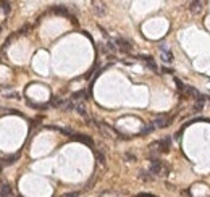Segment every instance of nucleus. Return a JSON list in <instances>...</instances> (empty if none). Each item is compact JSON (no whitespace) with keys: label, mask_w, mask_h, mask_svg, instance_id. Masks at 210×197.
Here are the masks:
<instances>
[{"label":"nucleus","mask_w":210,"mask_h":197,"mask_svg":"<svg viewBox=\"0 0 210 197\" xmlns=\"http://www.w3.org/2000/svg\"><path fill=\"white\" fill-rule=\"evenodd\" d=\"M95 155H97V158H99V162H100V163H104V162H105V158H104V155H102L100 152H97Z\"/></svg>","instance_id":"nucleus-18"},{"label":"nucleus","mask_w":210,"mask_h":197,"mask_svg":"<svg viewBox=\"0 0 210 197\" xmlns=\"http://www.w3.org/2000/svg\"><path fill=\"white\" fill-rule=\"evenodd\" d=\"M53 11L55 13H58V15H65V16H69V11L66 10L65 7H55L53 8Z\"/></svg>","instance_id":"nucleus-12"},{"label":"nucleus","mask_w":210,"mask_h":197,"mask_svg":"<svg viewBox=\"0 0 210 197\" xmlns=\"http://www.w3.org/2000/svg\"><path fill=\"white\" fill-rule=\"evenodd\" d=\"M170 149V137H165L162 140H157L150 145V153L155 155V153H162V152H168Z\"/></svg>","instance_id":"nucleus-2"},{"label":"nucleus","mask_w":210,"mask_h":197,"mask_svg":"<svg viewBox=\"0 0 210 197\" xmlns=\"http://www.w3.org/2000/svg\"><path fill=\"white\" fill-rule=\"evenodd\" d=\"M202 8H204V3H202V2H194V3H191V5H189V10L194 11V13L200 11Z\"/></svg>","instance_id":"nucleus-9"},{"label":"nucleus","mask_w":210,"mask_h":197,"mask_svg":"<svg viewBox=\"0 0 210 197\" xmlns=\"http://www.w3.org/2000/svg\"><path fill=\"white\" fill-rule=\"evenodd\" d=\"M168 171L166 165L163 162H160L158 158H153V160L150 162V168H149V173L150 175H155V176H165Z\"/></svg>","instance_id":"nucleus-1"},{"label":"nucleus","mask_w":210,"mask_h":197,"mask_svg":"<svg viewBox=\"0 0 210 197\" xmlns=\"http://www.w3.org/2000/svg\"><path fill=\"white\" fill-rule=\"evenodd\" d=\"M65 104H66V100H63V98H60V97H53L52 98V105L53 107H57V108H65Z\"/></svg>","instance_id":"nucleus-8"},{"label":"nucleus","mask_w":210,"mask_h":197,"mask_svg":"<svg viewBox=\"0 0 210 197\" xmlns=\"http://www.w3.org/2000/svg\"><path fill=\"white\" fill-rule=\"evenodd\" d=\"M78 140H81V142H84V144H87V145H92V139H89V137H84V136H74Z\"/></svg>","instance_id":"nucleus-14"},{"label":"nucleus","mask_w":210,"mask_h":197,"mask_svg":"<svg viewBox=\"0 0 210 197\" xmlns=\"http://www.w3.org/2000/svg\"><path fill=\"white\" fill-rule=\"evenodd\" d=\"M76 111L81 116H87V111H86V107H84V104H76Z\"/></svg>","instance_id":"nucleus-11"},{"label":"nucleus","mask_w":210,"mask_h":197,"mask_svg":"<svg viewBox=\"0 0 210 197\" xmlns=\"http://www.w3.org/2000/svg\"><path fill=\"white\" fill-rule=\"evenodd\" d=\"M160 49H162V60H163V62H165V63H171V62H173V55H171V52H168L166 47L162 45Z\"/></svg>","instance_id":"nucleus-6"},{"label":"nucleus","mask_w":210,"mask_h":197,"mask_svg":"<svg viewBox=\"0 0 210 197\" xmlns=\"http://www.w3.org/2000/svg\"><path fill=\"white\" fill-rule=\"evenodd\" d=\"M144 60H146V65H147V66L149 68H150V69H153V71H157V65H155V62H153V60L152 58H149V57H146V58H144Z\"/></svg>","instance_id":"nucleus-13"},{"label":"nucleus","mask_w":210,"mask_h":197,"mask_svg":"<svg viewBox=\"0 0 210 197\" xmlns=\"http://www.w3.org/2000/svg\"><path fill=\"white\" fill-rule=\"evenodd\" d=\"M0 7H2V10L5 13L10 11V3H8V2H2V3H0Z\"/></svg>","instance_id":"nucleus-15"},{"label":"nucleus","mask_w":210,"mask_h":197,"mask_svg":"<svg viewBox=\"0 0 210 197\" xmlns=\"http://www.w3.org/2000/svg\"><path fill=\"white\" fill-rule=\"evenodd\" d=\"M116 45H118V49L121 50V52H126V53H129L133 50V47H131V44H129L128 40H124L123 37H118L116 39V42H115Z\"/></svg>","instance_id":"nucleus-3"},{"label":"nucleus","mask_w":210,"mask_h":197,"mask_svg":"<svg viewBox=\"0 0 210 197\" xmlns=\"http://www.w3.org/2000/svg\"><path fill=\"white\" fill-rule=\"evenodd\" d=\"M11 195V187L7 182L0 181V197H10Z\"/></svg>","instance_id":"nucleus-5"},{"label":"nucleus","mask_w":210,"mask_h":197,"mask_svg":"<svg viewBox=\"0 0 210 197\" xmlns=\"http://www.w3.org/2000/svg\"><path fill=\"white\" fill-rule=\"evenodd\" d=\"M126 158H128V160H134V157L131 155V153H126Z\"/></svg>","instance_id":"nucleus-19"},{"label":"nucleus","mask_w":210,"mask_h":197,"mask_svg":"<svg viewBox=\"0 0 210 197\" xmlns=\"http://www.w3.org/2000/svg\"><path fill=\"white\" fill-rule=\"evenodd\" d=\"M183 94H186V95H189V97H194V98H197V97H199V92L195 91L194 87H191V86H184Z\"/></svg>","instance_id":"nucleus-7"},{"label":"nucleus","mask_w":210,"mask_h":197,"mask_svg":"<svg viewBox=\"0 0 210 197\" xmlns=\"http://www.w3.org/2000/svg\"><path fill=\"white\" fill-rule=\"evenodd\" d=\"M94 10H95V13L99 16H102L105 13V5L104 3H94Z\"/></svg>","instance_id":"nucleus-10"},{"label":"nucleus","mask_w":210,"mask_h":197,"mask_svg":"<svg viewBox=\"0 0 210 197\" xmlns=\"http://www.w3.org/2000/svg\"><path fill=\"white\" fill-rule=\"evenodd\" d=\"M152 124H153V128H165V126L170 124V118L168 116H158L157 120H153L152 121Z\"/></svg>","instance_id":"nucleus-4"},{"label":"nucleus","mask_w":210,"mask_h":197,"mask_svg":"<svg viewBox=\"0 0 210 197\" xmlns=\"http://www.w3.org/2000/svg\"><path fill=\"white\" fill-rule=\"evenodd\" d=\"M62 197H79V194H78V192H68V194H65Z\"/></svg>","instance_id":"nucleus-17"},{"label":"nucleus","mask_w":210,"mask_h":197,"mask_svg":"<svg viewBox=\"0 0 210 197\" xmlns=\"http://www.w3.org/2000/svg\"><path fill=\"white\" fill-rule=\"evenodd\" d=\"M153 129H155V128H153V124L150 123V124H147V126H146V128H144V129H142V133H144V134H146V133H152V131H153Z\"/></svg>","instance_id":"nucleus-16"}]
</instances>
